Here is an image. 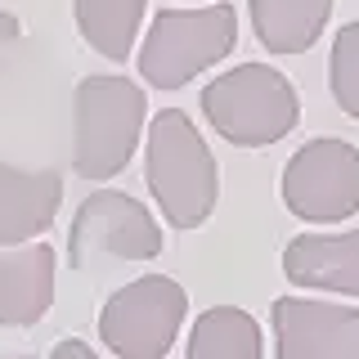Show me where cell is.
Instances as JSON below:
<instances>
[{"mask_svg": "<svg viewBox=\"0 0 359 359\" xmlns=\"http://www.w3.org/2000/svg\"><path fill=\"white\" fill-rule=\"evenodd\" d=\"M144 175H149L153 202L162 207L171 229H202L211 220L220 198V166L198 126L189 121V112L162 108L149 121Z\"/></svg>", "mask_w": 359, "mask_h": 359, "instance_id": "6da1fadb", "label": "cell"}, {"mask_svg": "<svg viewBox=\"0 0 359 359\" xmlns=\"http://www.w3.org/2000/svg\"><path fill=\"white\" fill-rule=\"evenodd\" d=\"M144 86L130 76H86L72 95V171L81 180H112L130 166L144 130Z\"/></svg>", "mask_w": 359, "mask_h": 359, "instance_id": "7a4b0ae2", "label": "cell"}, {"mask_svg": "<svg viewBox=\"0 0 359 359\" xmlns=\"http://www.w3.org/2000/svg\"><path fill=\"white\" fill-rule=\"evenodd\" d=\"M202 112L220 140L238 144V149H265L297 130L301 99L278 67L243 63L233 72H220L202 90Z\"/></svg>", "mask_w": 359, "mask_h": 359, "instance_id": "3957f363", "label": "cell"}, {"mask_svg": "<svg viewBox=\"0 0 359 359\" xmlns=\"http://www.w3.org/2000/svg\"><path fill=\"white\" fill-rule=\"evenodd\" d=\"M233 45H238V14L224 0L202 9H162L144 36L140 72L153 90H180L198 72L216 67Z\"/></svg>", "mask_w": 359, "mask_h": 359, "instance_id": "277c9868", "label": "cell"}, {"mask_svg": "<svg viewBox=\"0 0 359 359\" xmlns=\"http://www.w3.org/2000/svg\"><path fill=\"white\" fill-rule=\"evenodd\" d=\"M189 314V292L166 274H144L117 287L99 310V337L117 359H162Z\"/></svg>", "mask_w": 359, "mask_h": 359, "instance_id": "5b68a950", "label": "cell"}, {"mask_svg": "<svg viewBox=\"0 0 359 359\" xmlns=\"http://www.w3.org/2000/svg\"><path fill=\"white\" fill-rule=\"evenodd\" d=\"M162 252V229L140 198L121 189H95L67 229V265L95 269L104 261H153Z\"/></svg>", "mask_w": 359, "mask_h": 359, "instance_id": "8992f818", "label": "cell"}, {"mask_svg": "<svg viewBox=\"0 0 359 359\" xmlns=\"http://www.w3.org/2000/svg\"><path fill=\"white\" fill-rule=\"evenodd\" d=\"M283 207L297 220L337 224L359 211V149L346 140H310L283 166Z\"/></svg>", "mask_w": 359, "mask_h": 359, "instance_id": "52a82bcc", "label": "cell"}, {"mask_svg": "<svg viewBox=\"0 0 359 359\" xmlns=\"http://www.w3.org/2000/svg\"><path fill=\"white\" fill-rule=\"evenodd\" d=\"M278 359H355L359 310L314 297H278L269 310Z\"/></svg>", "mask_w": 359, "mask_h": 359, "instance_id": "ba28073f", "label": "cell"}, {"mask_svg": "<svg viewBox=\"0 0 359 359\" xmlns=\"http://www.w3.org/2000/svg\"><path fill=\"white\" fill-rule=\"evenodd\" d=\"M59 171H22V166L0 162V247L36 243L59 216Z\"/></svg>", "mask_w": 359, "mask_h": 359, "instance_id": "9c48e42d", "label": "cell"}, {"mask_svg": "<svg viewBox=\"0 0 359 359\" xmlns=\"http://www.w3.org/2000/svg\"><path fill=\"white\" fill-rule=\"evenodd\" d=\"M54 256L50 243L0 252V328H32L54 306Z\"/></svg>", "mask_w": 359, "mask_h": 359, "instance_id": "30bf717a", "label": "cell"}, {"mask_svg": "<svg viewBox=\"0 0 359 359\" xmlns=\"http://www.w3.org/2000/svg\"><path fill=\"white\" fill-rule=\"evenodd\" d=\"M283 274H287L292 287L359 297V229L297 233L283 252Z\"/></svg>", "mask_w": 359, "mask_h": 359, "instance_id": "8fae6325", "label": "cell"}, {"mask_svg": "<svg viewBox=\"0 0 359 359\" xmlns=\"http://www.w3.org/2000/svg\"><path fill=\"white\" fill-rule=\"evenodd\" d=\"M252 32L269 54H306L332 18V0H247Z\"/></svg>", "mask_w": 359, "mask_h": 359, "instance_id": "7c38bea8", "label": "cell"}, {"mask_svg": "<svg viewBox=\"0 0 359 359\" xmlns=\"http://www.w3.org/2000/svg\"><path fill=\"white\" fill-rule=\"evenodd\" d=\"M144 5L149 0H72V14L90 50L104 54L108 63H126L140 36Z\"/></svg>", "mask_w": 359, "mask_h": 359, "instance_id": "4fadbf2b", "label": "cell"}, {"mask_svg": "<svg viewBox=\"0 0 359 359\" xmlns=\"http://www.w3.org/2000/svg\"><path fill=\"white\" fill-rule=\"evenodd\" d=\"M189 359H261V323L238 306H211L189 332Z\"/></svg>", "mask_w": 359, "mask_h": 359, "instance_id": "5bb4252c", "label": "cell"}, {"mask_svg": "<svg viewBox=\"0 0 359 359\" xmlns=\"http://www.w3.org/2000/svg\"><path fill=\"white\" fill-rule=\"evenodd\" d=\"M328 86L332 99L346 117L359 121V22H346L332 36V54H328Z\"/></svg>", "mask_w": 359, "mask_h": 359, "instance_id": "9a60e30c", "label": "cell"}, {"mask_svg": "<svg viewBox=\"0 0 359 359\" xmlns=\"http://www.w3.org/2000/svg\"><path fill=\"white\" fill-rule=\"evenodd\" d=\"M50 359H99V355H95V346L81 341V337H67V341H59L50 351Z\"/></svg>", "mask_w": 359, "mask_h": 359, "instance_id": "2e32d148", "label": "cell"}, {"mask_svg": "<svg viewBox=\"0 0 359 359\" xmlns=\"http://www.w3.org/2000/svg\"><path fill=\"white\" fill-rule=\"evenodd\" d=\"M22 36V27H18V18L14 14H5V9H0V54L9 50V45H14Z\"/></svg>", "mask_w": 359, "mask_h": 359, "instance_id": "e0dca14e", "label": "cell"}, {"mask_svg": "<svg viewBox=\"0 0 359 359\" xmlns=\"http://www.w3.org/2000/svg\"><path fill=\"white\" fill-rule=\"evenodd\" d=\"M355 359H359V351H355Z\"/></svg>", "mask_w": 359, "mask_h": 359, "instance_id": "ac0fdd59", "label": "cell"}]
</instances>
